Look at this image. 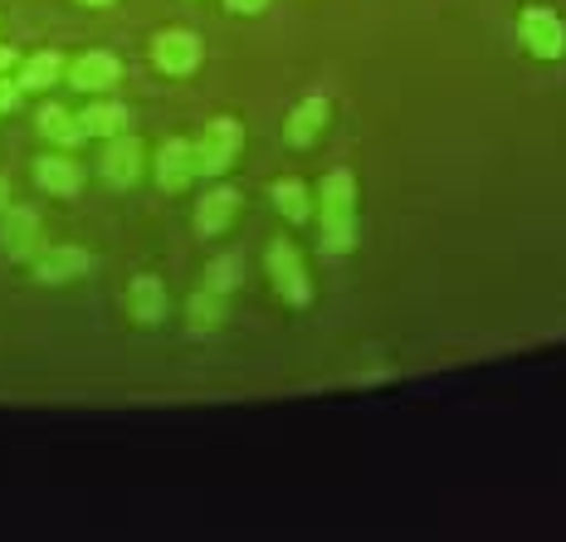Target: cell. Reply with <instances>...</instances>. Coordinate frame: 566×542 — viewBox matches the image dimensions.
Here are the masks:
<instances>
[{
  "label": "cell",
  "instance_id": "1",
  "mask_svg": "<svg viewBox=\"0 0 566 542\" xmlns=\"http://www.w3.org/2000/svg\"><path fill=\"white\" fill-rule=\"evenodd\" d=\"M317 216H323V250L347 254L357 244V181L352 171H327L317 191Z\"/></svg>",
  "mask_w": 566,
  "mask_h": 542
},
{
  "label": "cell",
  "instance_id": "2",
  "mask_svg": "<svg viewBox=\"0 0 566 542\" xmlns=\"http://www.w3.org/2000/svg\"><path fill=\"white\" fill-rule=\"evenodd\" d=\"M244 152V127L234 117H210L206 133L196 143V171L200 176H226Z\"/></svg>",
  "mask_w": 566,
  "mask_h": 542
},
{
  "label": "cell",
  "instance_id": "3",
  "mask_svg": "<svg viewBox=\"0 0 566 542\" xmlns=\"http://www.w3.org/2000/svg\"><path fill=\"white\" fill-rule=\"evenodd\" d=\"M200 59H206V50H200V34H191V30H161L157 40H151V64L167 79L196 74Z\"/></svg>",
  "mask_w": 566,
  "mask_h": 542
},
{
  "label": "cell",
  "instance_id": "4",
  "mask_svg": "<svg viewBox=\"0 0 566 542\" xmlns=\"http://www.w3.org/2000/svg\"><path fill=\"white\" fill-rule=\"evenodd\" d=\"M517 40H523V50L533 59H562L566 54V25L552 10H523V20H517Z\"/></svg>",
  "mask_w": 566,
  "mask_h": 542
},
{
  "label": "cell",
  "instance_id": "5",
  "mask_svg": "<svg viewBox=\"0 0 566 542\" xmlns=\"http://www.w3.org/2000/svg\"><path fill=\"white\" fill-rule=\"evenodd\" d=\"M269 274H274L279 299H289V303H308L313 299V284H308V274H303V259H298V250H293L289 240L269 244Z\"/></svg>",
  "mask_w": 566,
  "mask_h": 542
},
{
  "label": "cell",
  "instance_id": "6",
  "mask_svg": "<svg viewBox=\"0 0 566 542\" xmlns=\"http://www.w3.org/2000/svg\"><path fill=\"white\" fill-rule=\"evenodd\" d=\"M88 250H74V244H50V250H34L30 254V269L40 284H69V279L88 274Z\"/></svg>",
  "mask_w": 566,
  "mask_h": 542
},
{
  "label": "cell",
  "instance_id": "7",
  "mask_svg": "<svg viewBox=\"0 0 566 542\" xmlns=\"http://www.w3.org/2000/svg\"><path fill=\"white\" fill-rule=\"evenodd\" d=\"M117 79H123V64H117V54H108V50H88L69 64V84L78 93H108Z\"/></svg>",
  "mask_w": 566,
  "mask_h": 542
},
{
  "label": "cell",
  "instance_id": "8",
  "mask_svg": "<svg viewBox=\"0 0 566 542\" xmlns=\"http://www.w3.org/2000/svg\"><path fill=\"white\" fill-rule=\"evenodd\" d=\"M0 250L10 259H30L40 250V216L25 206H6V220H0Z\"/></svg>",
  "mask_w": 566,
  "mask_h": 542
},
{
  "label": "cell",
  "instance_id": "9",
  "mask_svg": "<svg viewBox=\"0 0 566 542\" xmlns=\"http://www.w3.org/2000/svg\"><path fill=\"white\" fill-rule=\"evenodd\" d=\"M196 143H186V137H171L167 147H161L157 157V181L161 191H186V186L196 181Z\"/></svg>",
  "mask_w": 566,
  "mask_h": 542
},
{
  "label": "cell",
  "instance_id": "10",
  "mask_svg": "<svg viewBox=\"0 0 566 542\" xmlns=\"http://www.w3.org/2000/svg\"><path fill=\"white\" fill-rule=\"evenodd\" d=\"M142 171V143L137 137H108V147H103V176H108L113 186H133Z\"/></svg>",
  "mask_w": 566,
  "mask_h": 542
},
{
  "label": "cell",
  "instance_id": "11",
  "mask_svg": "<svg viewBox=\"0 0 566 542\" xmlns=\"http://www.w3.org/2000/svg\"><path fill=\"white\" fill-rule=\"evenodd\" d=\"M34 181L44 186V196H78L84 191V171L69 157H40L34 161Z\"/></svg>",
  "mask_w": 566,
  "mask_h": 542
},
{
  "label": "cell",
  "instance_id": "12",
  "mask_svg": "<svg viewBox=\"0 0 566 542\" xmlns=\"http://www.w3.org/2000/svg\"><path fill=\"white\" fill-rule=\"evenodd\" d=\"M234 210H240V196H234L230 186H216L210 196H200V206H196V230H200V234H226V226L234 220Z\"/></svg>",
  "mask_w": 566,
  "mask_h": 542
},
{
  "label": "cell",
  "instance_id": "13",
  "mask_svg": "<svg viewBox=\"0 0 566 542\" xmlns=\"http://www.w3.org/2000/svg\"><path fill=\"white\" fill-rule=\"evenodd\" d=\"M327 127V98H303L298 108H293V117H289V143L293 147H313L317 143V133Z\"/></svg>",
  "mask_w": 566,
  "mask_h": 542
},
{
  "label": "cell",
  "instance_id": "14",
  "mask_svg": "<svg viewBox=\"0 0 566 542\" xmlns=\"http://www.w3.org/2000/svg\"><path fill=\"white\" fill-rule=\"evenodd\" d=\"M127 313L137 317V323H161V313H167V289L157 284V279H133V289H127Z\"/></svg>",
  "mask_w": 566,
  "mask_h": 542
},
{
  "label": "cell",
  "instance_id": "15",
  "mask_svg": "<svg viewBox=\"0 0 566 542\" xmlns=\"http://www.w3.org/2000/svg\"><path fill=\"white\" fill-rule=\"evenodd\" d=\"M78 123H84V137H123L127 133V108L113 98H98L93 108L78 113Z\"/></svg>",
  "mask_w": 566,
  "mask_h": 542
},
{
  "label": "cell",
  "instance_id": "16",
  "mask_svg": "<svg viewBox=\"0 0 566 542\" xmlns=\"http://www.w3.org/2000/svg\"><path fill=\"white\" fill-rule=\"evenodd\" d=\"M34 123H40V133L50 137V143H59V147H78V143H84V123H78L69 108H59V103H44Z\"/></svg>",
  "mask_w": 566,
  "mask_h": 542
},
{
  "label": "cell",
  "instance_id": "17",
  "mask_svg": "<svg viewBox=\"0 0 566 542\" xmlns=\"http://www.w3.org/2000/svg\"><path fill=\"white\" fill-rule=\"evenodd\" d=\"M64 79V59H59L54 50H40V54H30V59H20V79L15 84L20 88H30V93H40V88H50Z\"/></svg>",
  "mask_w": 566,
  "mask_h": 542
},
{
  "label": "cell",
  "instance_id": "18",
  "mask_svg": "<svg viewBox=\"0 0 566 542\" xmlns=\"http://www.w3.org/2000/svg\"><path fill=\"white\" fill-rule=\"evenodd\" d=\"M274 206L283 210V220H293V226H303V220L313 216V200H308V186L303 181H279L274 186Z\"/></svg>",
  "mask_w": 566,
  "mask_h": 542
},
{
  "label": "cell",
  "instance_id": "19",
  "mask_svg": "<svg viewBox=\"0 0 566 542\" xmlns=\"http://www.w3.org/2000/svg\"><path fill=\"white\" fill-rule=\"evenodd\" d=\"M186 323H191V333H210V327L220 323V293H196L191 303H186Z\"/></svg>",
  "mask_w": 566,
  "mask_h": 542
},
{
  "label": "cell",
  "instance_id": "20",
  "mask_svg": "<svg viewBox=\"0 0 566 542\" xmlns=\"http://www.w3.org/2000/svg\"><path fill=\"white\" fill-rule=\"evenodd\" d=\"M240 284V254H220V259H210V269H206V289L210 293H226Z\"/></svg>",
  "mask_w": 566,
  "mask_h": 542
},
{
  "label": "cell",
  "instance_id": "21",
  "mask_svg": "<svg viewBox=\"0 0 566 542\" xmlns=\"http://www.w3.org/2000/svg\"><path fill=\"white\" fill-rule=\"evenodd\" d=\"M15 98H20V84H15V79H0V117L15 108Z\"/></svg>",
  "mask_w": 566,
  "mask_h": 542
},
{
  "label": "cell",
  "instance_id": "22",
  "mask_svg": "<svg viewBox=\"0 0 566 542\" xmlns=\"http://www.w3.org/2000/svg\"><path fill=\"white\" fill-rule=\"evenodd\" d=\"M226 6L234 10V15H259V10H264L269 0H226Z\"/></svg>",
  "mask_w": 566,
  "mask_h": 542
},
{
  "label": "cell",
  "instance_id": "23",
  "mask_svg": "<svg viewBox=\"0 0 566 542\" xmlns=\"http://www.w3.org/2000/svg\"><path fill=\"white\" fill-rule=\"evenodd\" d=\"M20 64V54L10 50V44H0V74H6V69H15Z\"/></svg>",
  "mask_w": 566,
  "mask_h": 542
},
{
  "label": "cell",
  "instance_id": "24",
  "mask_svg": "<svg viewBox=\"0 0 566 542\" xmlns=\"http://www.w3.org/2000/svg\"><path fill=\"white\" fill-rule=\"evenodd\" d=\"M6 206H10V181L0 176V210H6Z\"/></svg>",
  "mask_w": 566,
  "mask_h": 542
},
{
  "label": "cell",
  "instance_id": "25",
  "mask_svg": "<svg viewBox=\"0 0 566 542\" xmlns=\"http://www.w3.org/2000/svg\"><path fill=\"white\" fill-rule=\"evenodd\" d=\"M78 6H93V10H103V6H113V0H78Z\"/></svg>",
  "mask_w": 566,
  "mask_h": 542
}]
</instances>
